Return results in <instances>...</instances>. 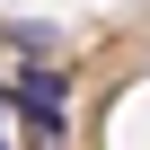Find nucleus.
Returning <instances> with one entry per match:
<instances>
[{"label":"nucleus","instance_id":"nucleus-1","mask_svg":"<svg viewBox=\"0 0 150 150\" xmlns=\"http://www.w3.org/2000/svg\"><path fill=\"white\" fill-rule=\"evenodd\" d=\"M9 106H27V124L53 141V132H62V71H53V62H27V80H18Z\"/></svg>","mask_w":150,"mask_h":150}]
</instances>
